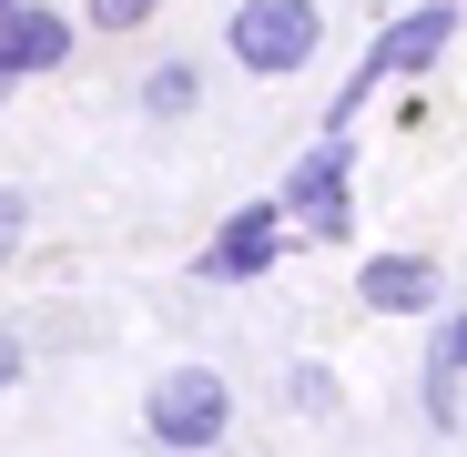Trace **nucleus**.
<instances>
[{"label": "nucleus", "mask_w": 467, "mask_h": 457, "mask_svg": "<svg viewBox=\"0 0 467 457\" xmlns=\"http://www.w3.org/2000/svg\"><path fill=\"white\" fill-rule=\"evenodd\" d=\"M142 437L163 447V457H213L234 437V387L213 366H163L142 387Z\"/></svg>", "instance_id": "nucleus-1"}, {"label": "nucleus", "mask_w": 467, "mask_h": 457, "mask_svg": "<svg viewBox=\"0 0 467 457\" xmlns=\"http://www.w3.org/2000/svg\"><path fill=\"white\" fill-rule=\"evenodd\" d=\"M326 41V11L316 0H234V21H223V51L254 71V82H285V71H305Z\"/></svg>", "instance_id": "nucleus-2"}, {"label": "nucleus", "mask_w": 467, "mask_h": 457, "mask_svg": "<svg viewBox=\"0 0 467 457\" xmlns=\"http://www.w3.org/2000/svg\"><path fill=\"white\" fill-rule=\"evenodd\" d=\"M346 193H356V142H346V132H326V142L285 173V193H275V203H285V223H305V234H326V244H336L346 223H356V203H346Z\"/></svg>", "instance_id": "nucleus-3"}, {"label": "nucleus", "mask_w": 467, "mask_h": 457, "mask_svg": "<svg viewBox=\"0 0 467 457\" xmlns=\"http://www.w3.org/2000/svg\"><path fill=\"white\" fill-rule=\"evenodd\" d=\"M285 203H234L223 213V234L203 244V285H254V275H275V254H285Z\"/></svg>", "instance_id": "nucleus-4"}, {"label": "nucleus", "mask_w": 467, "mask_h": 457, "mask_svg": "<svg viewBox=\"0 0 467 457\" xmlns=\"http://www.w3.org/2000/svg\"><path fill=\"white\" fill-rule=\"evenodd\" d=\"M71 41H82V21H71V11H51V0H21V11L0 21V82H41V71H61Z\"/></svg>", "instance_id": "nucleus-5"}, {"label": "nucleus", "mask_w": 467, "mask_h": 457, "mask_svg": "<svg viewBox=\"0 0 467 457\" xmlns=\"http://www.w3.org/2000/svg\"><path fill=\"white\" fill-rule=\"evenodd\" d=\"M447 41H457V0H417V11H397V21L376 31L366 71H376V82H397V71H427Z\"/></svg>", "instance_id": "nucleus-6"}, {"label": "nucleus", "mask_w": 467, "mask_h": 457, "mask_svg": "<svg viewBox=\"0 0 467 457\" xmlns=\"http://www.w3.org/2000/svg\"><path fill=\"white\" fill-rule=\"evenodd\" d=\"M356 295H366V316H427L437 305V265L427 254H366Z\"/></svg>", "instance_id": "nucleus-7"}, {"label": "nucleus", "mask_w": 467, "mask_h": 457, "mask_svg": "<svg viewBox=\"0 0 467 457\" xmlns=\"http://www.w3.org/2000/svg\"><path fill=\"white\" fill-rule=\"evenodd\" d=\"M457 387H467V305L437 326V346H427V417L447 427L457 417Z\"/></svg>", "instance_id": "nucleus-8"}, {"label": "nucleus", "mask_w": 467, "mask_h": 457, "mask_svg": "<svg viewBox=\"0 0 467 457\" xmlns=\"http://www.w3.org/2000/svg\"><path fill=\"white\" fill-rule=\"evenodd\" d=\"M193 102H203V71H193V61H152V71H142V112H152V122H183Z\"/></svg>", "instance_id": "nucleus-9"}, {"label": "nucleus", "mask_w": 467, "mask_h": 457, "mask_svg": "<svg viewBox=\"0 0 467 457\" xmlns=\"http://www.w3.org/2000/svg\"><path fill=\"white\" fill-rule=\"evenodd\" d=\"M152 11H163V0H82V21H92L102 41H122V31H142Z\"/></svg>", "instance_id": "nucleus-10"}, {"label": "nucleus", "mask_w": 467, "mask_h": 457, "mask_svg": "<svg viewBox=\"0 0 467 457\" xmlns=\"http://www.w3.org/2000/svg\"><path fill=\"white\" fill-rule=\"evenodd\" d=\"M285 397H295L305 417H326V407H336V376H326V366H295V376H285Z\"/></svg>", "instance_id": "nucleus-11"}, {"label": "nucleus", "mask_w": 467, "mask_h": 457, "mask_svg": "<svg viewBox=\"0 0 467 457\" xmlns=\"http://www.w3.org/2000/svg\"><path fill=\"white\" fill-rule=\"evenodd\" d=\"M21 234H31V203H21V193H0V265L21 254Z\"/></svg>", "instance_id": "nucleus-12"}, {"label": "nucleus", "mask_w": 467, "mask_h": 457, "mask_svg": "<svg viewBox=\"0 0 467 457\" xmlns=\"http://www.w3.org/2000/svg\"><path fill=\"white\" fill-rule=\"evenodd\" d=\"M21 366H31V346H21L11 326H0V397H11V387H21Z\"/></svg>", "instance_id": "nucleus-13"}, {"label": "nucleus", "mask_w": 467, "mask_h": 457, "mask_svg": "<svg viewBox=\"0 0 467 457\" xmlns=\"http://www.w3.org/2000/svg\"><path fill=\"white\" fill-rule=\"evenodd\" d=\"M11 11H21V0H0V21H11Z\"/></svg>", "instance_id": "nucleus-14"}, {"label": "nucleus", "mask_w": 467, "mask_h": 457, "mask_svg": "<svg viewBox=\"0 0 467 457\" xmlns=\"http://www.w3.org/2000/svg\"><path fill=\"white\" fill-rule=\"evenodd\" d=\"M0 92H11V82H0Z\"/></svg>", "instance_id": "nucleus-15"}]
</instances>
